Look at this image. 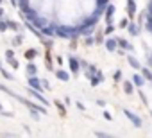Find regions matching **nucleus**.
Masks as SVG:
<instances>
[{"instance_id":"4","label":"nucleus","mask_w":152,"mask_h":138,"mask_svg":"<svg viewBox=\"0 0 152 138\" xmlns=\"http://www.w3.org/2000/svg\"><path fill=\"white\" fill-rule=\"evenodd\" d=\"M124 113H125V117H127V118H131V122H132V124H134L136 127H141V118H140V117H136V115H132V113H131L129 109H125Z\"/></svg>"},{"instance_id":"26","label":"nucleus","mask_w":152,"mask_h":138,"mask_svg":"<svg viewBox=\"0 0 152 138\" xmlns=\"http://www.w3.org/2000/svg\"><path fill=\"white\" fill-rule=\"evenodd\" d=\"M2 70H4V68H2V66H0V72H2Z\"/></svg>"},{"instance_id":"28","label":"nucleus","mask_w":152,"mask_h":138,"mask_svg":"<svg viewBox=\"0 0 152 138\" xmlns=\"http://www.w3.org/2000/svg\"><path fill=\"white\" fill-rule=\"evenodd\" d=\"M0 4H2V0H0Z\"/></svg>"},{"instance_id":"17","label":"nucleus","mask_w":152,"mask_h":138,"mask_svg":"<svg viewBox=\"0 0 152 138\" xmlns=\"http://www.w3.org/2000/svg\"><path fill=\"white\" fill-rule=\"evenodd\" d=\"M113 32H115V25H113V23H107V27L104 29V34L109 36V34H113Z\"/></svg>"},{"instance_id":"21","label":"nucleus","mask_w":152,"mask_h":138,"mask_svg":"<svg viewBox=\"0 0 152 138\" xmlns=\"http://www.w3.org/2000/svg\"><path fill=\"white\" fill-rule=\"evenodd\" d=\"M2 74H4V77H6V79H13V74H9L7 70H2Z\"/></svg>"},{"instance_id":"2","label":"nucleus","mask_w":152,"mask_h":138,"mask_svg":"<svg viewBox=\"0 0 152 138\" xmlns=\"http://www.w3.org/2000/svg\"><path fill=\"white\" fill-rule=\"evenodd\" d=\"M106 48L111 50V52H116L118 50V40L116 38H107L106 40Z\"/></svg>"},{"instance_id":"18","label":"nucleus","mask_w":152,"mask_h":138,"mask_svg":"<svg viewBox=\"0 0 152 138\" xmlns=\"http://www.w3.org/2000/svg\"><path fill=\"white\" fill-rule=\"evenodd\" d=\"M54 104L57 106V109H59V115H61V117H66V109H64V108L61 106V102H59V101H56Z\"/></svg>"},{"instance_id":"9","label":"nucleus","mask_w":152,"mask_h":138,"mask_svg":"<svg viewBox=\"0 0 152 138\" xmlns=\"http://www.w3.org/2000/svg\"><path fill=\"white\" fill-rule=\"evenodd\" d=\"M38 74V66H36V63L34 61H29V65H27V76L31 77V76H36Z\"/></svg>"},{"instance_id":"15","label":"nucleus","mask_w":152,"mask_h":138,"mask_svg":"<svg viewBox=\"0 0 152 138\" xmlns=\"http://www.w3.org/2000/svg\"><path fill=\"white\" fill-rule=\"evenodd\" d=\"M23 43V34H18L15 40H13V47H20Z\"/></svg>"},{"instance_id":"14","label":"nucleus","mask_w":152,"mask_h":138,"mask_svg":"<svg viewBox=\"0 0 152 138\" xmlns=\"http://www.w3.org/2000/svg\"><path fill=\"white\" fill-rule=\"evenodd\" d=\"M127 29H129V32H131L132 36H136V34L140 32V27H138L136 23H129V27H127Z\"/></svg>"},{"instance_id":"25","label":"nucleus","mask_w":152,"mask_h":138,"mask_svg":"<svg viewBox=\"0 0 152 138\" xmlns=\"http://www.w3.org/2000/svg\"><path fill=\"white\" fill-rule=\"evenodd\" d=\"M4 16H6V15H4V9L0 7V18H4Z\"/></svg>"},{"instance_id":"23","label":"nucleus","mask_w":152,"mask_h":138,"mask_svg":"<svg viewBox=\"0 0 152 138\" xmlns=\"http://www.w3.org/2000/svg\"><path fill=\"white\" fill-rule=\"evenodd\" d=\"M75 106H77V108H79V109H83V111H84V109H86V108H84V104H81V102H75Z\"/></svg>"},{"instance_id":"12","label":"nucleus","mask_w":152,"mask_h":138,"mask_svg":"<svg viewBox=\"0 0 152 138\" xmlns=\"http://www.w3.org/2000/svg\"><path fill=\"white\" fill-rule=\"evenodd\" d=\"M122 86H124V92H125L127 95H132V93H134V86H132V83H131V81L122 83Z\"/></svg>"},{"instance_id":"22","label":"nucleus","mask_w":152,"mask_h":138,"mask_svg":"<svg viewBox=\"0 0 152 138\" xmlns=\"http://www.w3.org/2000/svg\"><path fill=\"white\" fill-rule=\"evenodd\" d=\"M120 76H122L120 70H116V72H115V81H120Z\"/></svg>"},{"instance_id":"5","label":"nucleus","mask_w":152,"mask_h":138,"mask_svg":"<svg viewBox=\"0 0 152 138\" xmlns=\"http://www.w3.org/2000/svg\"><path fill=\"white\" fill-rule=\"evenodd\" d=\"M127 13H129V18L132 20L136 15V2L134 0H127Z\"/></svg>"},{"instance_id":"8","label":"nucleus","mask_w":152,"mask_h":138,"mask_svg":"<svg viewBox=\"0 0 152 138\" xmlns=\"http://www.w3.org/2000/svg\"><path fill=\"white\" fill-rule=\"evenodd\" d=\"M127 61H129V65L134 68V70H141V63H140L134 56H127Z\"/></svg>"},{"instance_id":"20","label":"nucleus","mask_w":152,"mask_h":138,"mask_svg":"<svg viewBox=\"0 0 152 138\" xmlns=\"http://www.w3.org/2000/svg\"><path fill=\"white\" fill-rule=\"evenodd\" d=\"M102 38H104V34H102V32H97V36H95V43L100 45V43H102Z\"/></svg>"},{"instance_id":"10","label":"nucleus","mask_w":152,"mask_h":138,"mask_svg":"<svg viewBox=\"0 0 152 138\" xmlns=\"http://www.w3.org/2000/svg\"><path fill=\"white\" fill-rule=\"evenodd\" d=\"M118 40V47H122V48H125V50H134V47L127 41V40H124V38H116Z\"/></svg>"},{"instance_id":"27","label":"nucleus","mask_w":152,"mask_h":138,"mask_svg":"<svg viewBox=\"0 0 152 138\" xmlns=\"http://www.w3.org/2000/svg\"><path fill=\"white\" fill-rule=\"evenodd\" d=\"M150 117H152V111H150Z\"/></svg>"},{"instance_id":"1","label":"nucleus","mask_w":152,"mask_h":138,"mask_svg":"<svg viewBox=\"0 0 152 138\" xmlns=\"http://www.w3.org/2000/svg\"><path fill=\"white\" fill-rule=\"evenodd\" d=\"M68 61H70V68H72V72H73V74H79V68H81L79 59L75 57V56H70V57H68Z\"/></svg>"},{"instance_id":"24","label":"nucleus","mask_w":152,"mask_h":138,"mask_svg":"<svg viewBox=\"0 0 152 138\" xmlns=\"http://www.w3.org/2000/svg\"><path fill=\"white\" fill-rule=\"evenodd\" d=\"M104 118H107V120H111V118H113V117H111V115H109V113H107V111H104Z\"/></svg>"},{"instance_id":"6","label":"nucleus","mask_w":152,"mask_h":138,"mask_svg":"<svg viewBox=\"0 0 152 138\" xmlns=\"http://www.w3.org/2000/svg\"><path fill=\"white\" fill-rule=\"evenodd\" d=\"M38 56H39V52H38L36 48H29V50H25V56H23V57H25L27 61H34Z\"/></svg>"},{"instance_id":"11","label":"nucleus","mask_w":152,"mask_h":138,"mask_svg":"<svg viewBox=\"0 0 152 138\" xmlns=\"http://www.w3.org/2000/svg\"><path fill=\"white\" fill-rule=\"evenodd\" d=\"M132 83L138 86V88H141L143 84H145V76H140V74H134V77H132Z\"/></svg>"},{"instance_id":"13","label":"nucleus","mask_w":152,"mask_h":138,"mask_svg":"<svg viewBox=\"0 0 152 138\" xmlns=\"http://www.w3.org/2000/svg\"><path fill=\"white\" fill-rule=\"evenodd\" d=\"M56 77H57L59 81H68V79H70V76H68L64 70H56Z\"/></svg>"},{"instance_id":"7","label":"nucleus","mask_w":152,"mask_h":138,"mask_svg":"<svg viewBox=\"0 0 152 138\" xmlns=\"http://www.w3.org/2000/svg\"><path fill=\"white\" fill-rule=\"evenodd\" d=\"M29 86H31V88H36V90H43V86L39 84V79H38L36 76H31V77H29Z\"/></svg>"},{"instance_id":"16","label":"nucleus","mask_w":152,"mask_h":138,"mask_svg":"<svg viewBox=\"0 0 152 138\" xmlns=\"http://www.w3.org/2000/svg\"><path fill=\"white\" fill-rule=\"evenodd\" d=\"M7 20V18H6ZM7 29H13V31H18L20 27H18V23L16 22H13V20H7Z\"/></svg>"},{"instance_id":"19","label":"nucleus","mask_w":152,"mask_h":138,"mask_svg":"<svg viewBox=\"0 0 152 138\" xmlns=\"http://www.w3.org/2000/svg\"><path fill=\"white\" fill-rule=\"evenodd\" d=\"M118 25H120V29H127V27H129V20H127V18H124V20H120V23H118Z\"/></svg>"},{"instance_id":"3","label":"nucleus","mask_w":152,"mask_h":138,"mask_svg":"<svg viewBox=\"0 0 152 138\" xmlns=\"http://www.w3.org/2000/svg\"><path fill=\"white\" fill-rule=\"evenodd\" d=\"M113 15H115V6L107 4L106 6V22L107 23H113Z\"/></svg>"}]
</instances>
